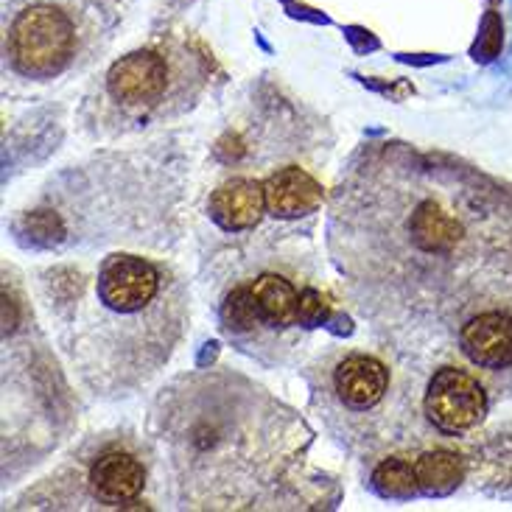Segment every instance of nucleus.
Returning a JSON list of instances; mask_svg holds the SVG:
<instances>
[{
    "instance_id": "nucleus-5",
    "label": "nucleus",
    "mask_w": 512,
    "mask_h": 512,
    "mask_svg": "<svg viewBox=\"0 0 512 512\" xmlns=\"http://www.w3.org/2000/svg\"><path fill=\"white\" fill-rule=\"evenodd\" d=\"M216 319L227 345L275 370L294 364L314 333L339 319V303L311 266L258 252L238 261L216 303Z\"/></svg>"
},
{
    "instance_id": "nucleus-9",
    "label": "nucleus",
    "mask_w": 512,
    "mask_h": 512,
    "mask_svg": "<svg viewBox=\"0 0 512 512\" xmlns=\"http://www.w3.org/2000/svg\"><path fill=\"white\" fill-rule=\"evenodd\" d=\"M261 180L266 194V216L275 222L311 219L325 202L322 182L303 166L272 168Z\"/></svg>"
},
{
    "instance_id": "nucleus-6",
    "label": "nucleus",
    "mask_w": 512,
    "mask_h": 512,
    "mask_svg": "<svg viewBox=\"0 0 512 512\" xmlns=\"http://www.w3.org/2000/svg\"><path fill=\"white\" fill-rule=\"evenodd\" d=\"M216 73L219 65L202 42L157 34L104 70L84 96L79 121L96 138H118L168 124L199 107Z\"/></svg>"
},
{
    "instance_id": "nucleus-7",
    "label": "nucleus",
    "mask_w": 512,
    "mask_h": 512,
    "mask_svg": "<svg viewBox=\"0 0 512 512\" xmlns=\"http://www.w3.org/2000/svg\"><path fill=\"white\" fill-rule=\"evenodd\" d=\"M168 499L166 476L152 437L132 429H104L84 437L68 457L12 510H157Z\"/></svg>"
},
{
    "instance_id": "nucleus-12",
    "label": "nucleus",
    "mask_w": 512,
    "mask_h": 512,
    "mask_svg": "<svg viewBox=\"0 0 512 512\" xmlns=\"http://www.w3.org/2000/svg\"><path fill=\"white\" fill-rule=\"evenodd\" d=\"M367 485L381 499H417L420 496V487H417L415 457H412V451H398V454H389V457L378 459L375 465H370V482Z\"/></svg>"
},
{
    "instance_id": "nucleus-11",
    "label": "nucleus",
    "mask_w": 512,
    "mask_h": 512,
    "mask_svg": "<svg viewBox=\"0 0 512 512\" xmlns=\"http://www.w3.org/2000/svg\"><path fill=\"white\" fill-rule=\"evenodd\" d=\"M208 216L227 233H250L266 219L263 180L250 174H233L208 199Z\"/></svg>"
},
{
    "instance_id": "nucleus-4",
    "label": "nucleus",
    "mask_w": 512,
    "mask_h": 512,
    "mask_svg": "<svg viewBox=\"0 0 512 512\" xmlns=\"http://www.w3.org/2000/svg\"><path fill=\"white\" fill-rule=\"evenodd\" d=\"M308 406L347 457L364 465L434 443L426 378L381 347H331L303 367Z\"/></svg>"
},
{
    "instance_id": "nucleus-1",
    "label": "nucleus",
    "mask_w": 512,
    "mask_h": 512,
    "mask_svg": "<svg viewBox=\"0 0 512 512\" xmlns=\"http://www.w3.org/2000/svg\"><path fill=\"white\" fill-rule=\"evenodd\" d=\"M328 255L375 345L512 398V182L443 149L361 143L328 199Z\"/></svg>"
},
{
    "instance_id": "nucleus-10",
    "label": "nucleus",
    "mask_w": 512,
    "mask_h": 512,
    "mask_svg": "<svg viewBox=\"0 0 512 512\" xmlns=\"http://www.w3.org/2000/svg\"><path fill=\"white\" fill-rule=\"evenodd\" d=\"M468 459V476L476 487H485L499 496H512V420L487 434H473L459 443Z\"/></svg>"
},
{
    "instance_id": "nucleus-2",
    "label": "nucleus",
    "mask_w": 512,
    "mask_h": 512,
    "mask_svg": "<svg viewBox=\"0 0 512 512\" xmlns=\"http://www.w3.org/2000/svg\"><path fill=\"white\" fill-rule=\"evenodd\" d=\"M146 434L177 510H333L342 501L339 479L311 462L305 417L222 364L163 384Z\"/></svg>"
},
{
    "instance_id": "nucleus-8",
    "label": "nucleus",
    "mask_w": 512,
    "mask_h": 512,
    "mask_svg": "<svg viewBox=\"0 0 512 512\" xmlns=\"http://www.w3.org/2000/svg\"><path fill=\"white\" fill-rule=\"evenodd\" d=\"M493 406L496 401L485 381L462 364H440L426 378L423 415L434 443H465L485 426Z\"/></svg>"
},
{
    "instance_id": "nucleus-3",
    "label": "nucleus",
    "mask_w": 512,
    "mask_h": 512,
    "mask_svg": "<svg viewBox=\"0 0 512 512\" xmlns=\"http://www.w3.org/2000/svg\"><path fill=\"white\" fill-rule=\"evenodd\" d=\"M42 300L62 356L98 401L149 387L180 350L191 319L180 272L138 252H110L90 272L54 266L42 275Z\"/></svg>"
}]
</instances>
